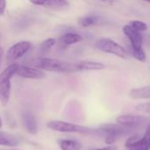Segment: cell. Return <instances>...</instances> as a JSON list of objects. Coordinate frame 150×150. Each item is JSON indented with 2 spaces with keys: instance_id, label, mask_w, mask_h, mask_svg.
<instances>
[{
  "instance_id": "cell-28",
  "label": "cell",
  "mask_w": 150,
  "mask_h": 150,
  "mask_svg": "<svg viewBox=\"0 0 150 150\" xmlns=\"http://www.w3.org/2000/svg\"><path fill=\"white\" fill-rule=\"evenodd\" d=\"M144 1H146V2H149V3H150V0H144Z\"/></svg>"
},
{
  "instance_id": "cell-16",
  "label": "cell",
  "mask_w": 150,
  "mask_h": 150,
  "mask_svg": "<svg viewBox=\"0 0 150 150\" xmlns=\"http://www.w3.org/2000/svg\"><path fill=\"white\" fill-rule=\"evenodd\" d=\"M82 36L75 33H67L59 38V42L65 46H71L77 44L82 40Z\"/></svg>"
},
{
  "instance_id": "cell-9",
  "label": "cell",
  "mask_w": 150,
  "mask_h": 150,
  "mask_svg": "<svg viewBox=\"0 0 150 150\" xmlns=\"http://www.w3.org/2000/svg\"><path fill=\"white\" fill-rule=\"evenodd\" d=\"M132 128H128L118 123L117 124H111V123H106V124H103L100 126V130L102 132H103L105 134H111V135H114L116 137H118V139L123 136L127 134Z\"/></svg>"
},
{
  "instance_id": "cell-4",
  "label": "cell",
  "mask_w": 150,
  "mask_h": 150,
  "mask_svg": "<svg viewBox=\"0 0 150 150\" xmlns=\"http://www.w3.org/2000/svg\"><path fill=\"white\" fill-rule=\"evenodd\" d=\"M95 47L104 53L114 54L121 59H126L128 56L126 48L110 38H102L98 40L95 43Z\"/></svg>"
},
{
  "instance_id": "cell-25",
  "label": "cell",
  "mask_w": 150,
  "mask_h": 150,
  "mask_svg": "<svg viewBox=\"0 0 150 150\" xmlns=\"http://www.w3.org/2000/svg\"><path fill=\"white\" fill-rule=\"evenodd\" d=\"M95 150H118V148L114 145H109L107 147H104V148H101V149H97Z\"/></svg>"
},
{
  "instance_id": "cell-5",
  "label": "cell",
  "mask_w": 150,
  "mask_h": 150,
  "mask_svg": "<svg viewBox=\"0 0 150 150\" xmlns=\"http://www.w3.org/2000/svg\"><path fill=\"white\" fill-rule=\"evenodd\" d=\"M32 47V44L29 41L22 40L13 44L6 53V60L9 62H15L24 56Z\"/></svg>"
},
{
  "instance_id": "cell-12",
  "label": "cell",
  "mask_w": 150,
  "mask_h": 150,
  "mask_svg": "<svg viewBox=\"0 0 150 150\" xmlns=\"http://www.w3.org/2000/svg\"><path fill=\"white\" fill-rule=\"evenodd\" d=\"M128 96L133 99H149L150 98V85L132 89Z\"/></svg>"
},
{
  "instance_id": "cell-13",
  "label": "cell",
  "mask_w": 150,
  "mask_h": 150,
  "mask_svg": "<svg viewBox=\"0 0 150 150\" xmlns=\"http://www.w3.org/2000/svg\"><path fill=\"white\" fill-rule=\"evenodd\" d=\"M150 149V124L148 126L146 132L142 138H141L136 144L131 147L129 150H149Z\"/></svg>"
},
{
  "instance_id": "cell-14",
  "label": "cell",
  "mask_w": 150,
  "mask_h": 150,
  "mask_svg": "<svg viewBox=\"0 0 150 150\" xmlns=\"http://www.w3.org/2000/svg\"><path fill=\"white\" fill-rule=\"evenodd\" d=\"M79 71L83 70H102L106 68L105 64L98 62H92V61H82L77 63Z\"/></svg>"
},
{
  "instance_id": "cell-6",
  "label": "cell",
  "mask_w": 150,
  "mask_h": 150,
  "mask_svg": "<svg viewBox=\"0 0 150 150\" xmlns=\"http://www.w3.org/2000/svg\"><path fill=\"white\" fill-rule=\"evenodd\" d=\"M117 123L128 127L134 128L143 125L147 121V118L141 115H133V114H125L120 115L117 118Z\"/></svg>"
},
{
  "instance_id": "cell-10",
  "label": "cell",
  "mask_w": 150,
  "mask_h": 150,
  "mask_svg": "<svg viewBox=\"0 0 150 150\" xmlns=\"http://www.w3.org/2000/svg\"><path fill=\"white\" fill-rule=\"evenodd\" d=\"M21 121L25 129L31 134L37 133V123L34 114L31 112L24 111L21 112Z\"/></svg>"
},
{
  "instance_id": "cell-15",
  "label": "cell",
  "mask_w": 150,
  "mask_h": 150,
  "mask_svg": "<svg viewBox=\"0 0 150 150\" xmlns=\"http://www.w3.org/2000/svg\"><path fill=\"white\" fill-rule=\"evenodd\" d=\"M19 140L14 134L0 131V145L7 147H15L19 145Z\"/></svg>"
},
{
  "instance_id": "cell-7",
  "label": "cell",
  "mask_w": 150,
  "mask_h": 150,
  "mask_svg": "<svg viewBox=\"0 0 150 150\" xmlns=\"http://www.w3.org/2000/svg\"><path fill=\"white\" fill-rule=\"evenodd\" d=\"M123 33L127 37L132 45V49H141L142 48V35L141 32L135 30L129 25H126L123 27Z\"/></svg>"
},
{
  "instance_id": "cell-21",
  "label": "cell",
  "mask_w": 150,
  "mask_h": 150,
  "mask_svg": "<svg viewBox=\"0 0 150 150\" xmlns=\"http://www.w3.org/2000/svg\"><path fill=\"white\" fill-rule=\"evenodd\" d=\"M132 55L138 61L141 62H145L146 60H147V56H146V54L143 50V48H141V49H132Z\"/></svg>"
},
{
  "instance_id": "cell-8",
  "label": "cell",
  "mask_w": 150,
  "mask_h": 150,
  "mask_svg": "<svg viewBox=\"0 0 150 150\" xmlns=\"http://www.w3.org/2000/svg\"><path fill=\"white\" fill-rule=\"evenodd\" d=\"M16 75H18L20 77L27 78V79H42L44 76L43 72L39 69L30 66L19 65V64L17 66Z\"/></svg>"
},
{
  "instance_id": "cell-19",
  "label": "cell",
  "mask_w": 150,
  "mask_h": 150,
  "mask_svg": "<svg viewBox=\"0 0 150 150\" xmlns=\"http://www.w3.org/2000/svg\"><path fill=\"white\" fill-rule=\"evenodd\" d=\"M56 43H57V40H56V39H54V38H50V39L45 40L41 44L40 52H41L42 54H46V53H48V52L55 46Z\"/></svg>"
},
{
  "instance_id": "cell-11",
  "label": "cell",
  "mask_w": 150,
  "mask_h": 150,
  "mask_svg": "<svg viewBox=\"0 0 150 150\" xmlns=\"http://www.w3.org/2000/svg\"><path fill=\"white\" fill-rule=\"evenodd\" d=\"M29 2L35 5L51 9H62L69 6V3L66 0H29Z\"/></svg>"
},
{
  "instance_id": "cell-3",
  "label": "cell",
  "mask_w": 150,
  "mask_h": 150,
  "mask_svg": "<svg viewBox=\"0 0 150 150\" xmlns=\"http://www.w3.org/2000/svg\"><path fill=\"white\" fill-rule=\"evenodd\" d=\"M48 128L60 133H79L83 134H91L96 133V130H93L91 128L62 121V120H51L47 124Z\"/></svg>"
},
{
  "instance_id": "cell-24",
  "label": "cell",
  "mask_w": 150,
  "mask_h": 150,
  "mask_svg": "<svg viewBox=\"0 0 150 150\" xmlns=\"http://www.w3.org/2000/svg\"><path fill=\"white\" fill-rule=\"evenodd\" d=\"M6 7V0H0V15H4Z\"/></svg>"
},
{
  "instance_id": "cell-27",
  "label": "cell",
  "mask_w": 150,
  "mask_h": 150,
  "mask_svg": "<svg viewBox=\"0 0 150 150\" xmlns=\"http://www.w3.org/2000/svg\"><path fill=\"white\" fill-rule=\"evenodd\" d=\"M2 127V120H1V118H0V128Z\"/></svg>"
},
{
  "instance_id": "cell-23",
  "label": "cell",
  "mask_w": 150,
  "mask_h": 150,
  "mask_svg": "<svg viewBox=\"0 0 150 150\" xmlns=\"http://www.w3.org/2000/svg\"><path fill=\"white\" fill-rule=\"evenodd\" d=\"M136 109L141 112H150V103L148 104H141L136 106Z\"/></svg>"
},
{
  "instance_id": "cell-17",
  "label": "cell",
  "mask_w": 150,
  "mask_h": 150,
  "mask_svg": "<svg viewBox=\"0 0 150 150\" xmlns=\"http://www.w3.org/2000/svg\"><path fill=\"white\" fill-rule=\"evenodd\" d=\"M59 147L62 150L81 149V144L75 140H60Z\"/></svg>"
},
{
  "instance_id": "cell-26",
  "label": "cell",
  "mask_w": 150,
  "mask_h": 150,
  "mask_svg": "<svg viewBox=\"0 0 150 150\" xmlns=\"http://www.w3.org/2000/svg\"><path fill=\"white\" fill-rule=\"evenodd\" d=\"M2 56H3V50L0 47V64H1V61H2Z\"/></svg>"
},
{
  "instance_id": "cell-20",
  "label": "cell",
  "mask_w": 150,
  "mask_h": 150,
  "mask_svg": "<svg viewBox=\"0 0 150 150\" xmlns=\"http://www.w3.org/2000/svg\"><path fill=\"white\" fill-rule=\"evenodd\" d=\"M128 25L139 32H144L148 29V25L141 20H132L129 22Z\"/></svg>"
},
{
  "instance_id": "cell-1",
  "label": "cell",
  "mask_w": 150,
  "mask_h": 150,
  "mask_svg": "<svg viewBox=\"0 0 150 150\" xmlns=\"http://www.w3.org/2000/svg\"><path fill=\"white\" fill-rule=\"evenodd\" d=\"M31 63L33 67L42 70L59 73H73L79 71L77 63L67 62L58 59L37 57L34 59Z\"/></svg>"
},
{
  "instance_id": "cell-2",
  "label": "cell",
  "mask_w": 150,
  "mask_h": 150,
  "mask_svg": "<svg viewBox=\"0 0 150 150\" xmlns=\"http://www.w3.org/2000/svg\"><path fill=\"white\" fill-rule=\"evenodd\" d=\"M18 64L12 63L5 68L0 74V102L3 105L9 103L11 89V78L16 74Z\"/></svg>"
},
{
  "instance_id": "cell-22",
  "label": "cell",
  "mask_w": 150,
  "mask_h": 150,
  "mask_svg": "<svg viewBox=\"0 0 150 150\" xmlns=\"http://www.w3.org/2000/svg\"><path fill=\"white\" fill-rule=\"evenodd\" d=\"M141 136H140V134H133V135H132L131 137H129L128 139H127V141L126 142V147L127 148V149H130L131 147H133L134 144H136L137 143V142L141 139L140 138Z\"/></svg>"
},
{
  "instance_id": "cell-29",
  "label": "cell",
  "mask_w": 150,
  "mask_h": 150,
  "mask_svg": "<svg viewBox=\"0 0 150 150\" xmlns=\"http://www.w3.org/2000/svg\"><path fill=\"white\" fill-rule=\"evenodd\" d=\"M103 1H107V0H103Z\"/></svg>"
},
{
  "instance_id": "cell-18",
  "label": "cell",
  "mask_w": 150,
  "mask_h": 150,
  "mask_svg": "<svg viewBox=\"0 0 150 150\" xmlns=\"http://www.w3.org/2000/svg\"><path fill=\"white\" fill-rule=\"evenodd\" d=\"M98 21V17L96 15H88L79 18V25L82 27H88L96 24Z\"/></svg>"
}]
</instances>
